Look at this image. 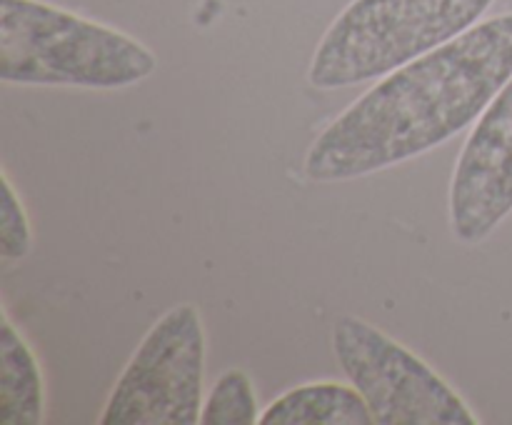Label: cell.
Here are the masks:
<instances>
[{"instance_id": "cell-1", "label": "cell", "mask_w": 512, "mask_h": 425, "mask_svg": "<svg viewBox=\"0 0 512 425\" xmlns=\"http://www.w3.org/2000/svg\"><path fill=\"white\" fill-rule=\"evenodd\" d=\"M512 78V10L400 65L308 148L305 178L340 183L405 163L468 128Z\"/></svg>"}, {"instance_id": "cell-6", "label": "cell", "mask_w": 512, "mask_h": 425, "mask_svg": "<svg viewBox=\"0 0 512 425\" xmlns=\"http://www.w3.org/2000/svg\"><path fill=\"white\" fill-rule=\"evenodd\" d=\"M512 213V78L465 140L450 178L448 218L458 243L488 238Z\"/></svg>"}, {"instance_id": "cell-8", "label": "cell", "mask_w": 512, "mask_h": 425, "mask_svg": "<svg viewBox=\"0 0 512 425\" xmlns=\"http://www.w3.org/2000/svg\"><path fill=\"white\" fill-rule=\"evenodd\" d=\"M43 418L45 383L40 363L5 313L0 328V423L38 425Z\"/></svg>"}, {"instance_id": "cell-10", "label": "cell", "mask_w": 512, "mask_h": 425, "mask_svg": "<svg viewBox=\"0 0 512 425\" xmlns=\"http://www.w3.org/2000/svg\"><path fill=\"white\" fill-rule=\"evenodd\" d=\"M33 248V228L23 200L15 193L10 175L3 173V200H0V255L5 263L25 258Z\"/></svg>"}, {"instance_id": "cell-9", "label": "cell", "mask_w": 512, "mask_h": 425, "mask_svg": "<svg viewBox=\"0 0 512 425\" xmlns=\"http://www.w3.org/2000/svg\"><path fill=\"white\" fill-rule=\"evenodd\" d=\"M203 425H253L260 423L253 380L245 370L230 368L215 380L200 410Z\"/></svg>"}, {"instance_id": "cell-3", "label": "cell", "mask_w": 512, "mask_h": 425, "mask_svg": "<svg viewBox=\"0 0 512 425\" xmlns=\"http://www.w3.org/2000/svg\"><path fill=\"white\" fill-rule=\"evenodd\" d=\"M495 0H353L315 48L308 83L340 90L378 80L480 23Z\"/></svg>"}, {"instance_id": "cell-4", "label": "cell", "mask_w": 512, "mask_h": 425, "mask_svg": "<svg viewBox=\"0 0 512 425\" xmlns=\"http://www.w3.org/2000/svg\"><path fill=\"white\" fill-rule=\"evenodd\" d=\"M205 383L200 310L180 303L145 333L110 398L100 425H198Z\"/></svg>"}, {"instance_id": "cell-5", "label": "cell", "mask_w": 512, "mask_h": 425, "mask_svg": "<svg viewBox=\"0 0 512 425\" xmlns=\"http://www.w3.org/2000/svg\"><path fill=\"white\" fill-rule=\"evenodd\" d=\"M333 353L375 425H478L458 390L410 348L355 315L333 328Z\"/></svg>"}, {"instance_id": "cell-7", "label": "cell", "mask_w": 512, "mask_h": 425, "mask_svg": "<svg viewBox=\"0 0 512 425\" xmlns=\"http://www.w3.org/2000/svg\"><path fill=\"white\" fill-rule=\"evenodd\" d=\"M263 425H375L353 383H305L275 398L260 413Z\"/></svg>"}, {"instance_id": "cell-2", "label": "cell", "mask_w": 512, "mask_h": 425, "mask_svg": "<svg viewBox=\"0 0 512 425\" xmlns=\"http://www.w3.org/2000/svg\"><path fill=\"white\" fill-rule=\"evenodd\" d=\"M158 68L140 40L40 0H0V80L120 90Z\"/></svg>"}]
</instances>
